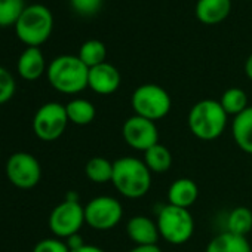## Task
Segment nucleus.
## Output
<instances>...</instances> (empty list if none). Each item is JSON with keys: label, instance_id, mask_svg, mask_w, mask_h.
<instances>
[{"label": "nucleus", "instance_id": "1", "mask_svg": "<svg viewBox=\"0 0 252 252\" xmlns=\"http://www.w3.org/2000/svg\"><path fill=\"white\" fill-rule=\"evenodd\" d=\"M111 184L126 199H140L152 187V172L144 160L125 156L113 162Z\"/></svg>", "mask_w": 252, "mask_h": 252}, {"label": "nucleus", "instance_id": "2", "mask_svg": "<svg viewBox=\"0 0 252 252\" xmlns=\"http://www.w3.org/2000/svg\"><path fill=\"white\" fill-rule=\"evenodd\" d=\"M89 68L77 55H60L51 61L46 70L49 85L65 95H74L88 88Z\"/></svg>", "mask_w": 252, "mask_h": 252}, {"label": "nucleus", "instance_id": "3", "mask_svg": "<svg viewBox=\"0 0 252 252\" xmlns=\"http://www.w3.org/2000/svg\"><path fill=\"white\" fill-rule=\"evenodd\" d=\"M227 113L220 101L202 99L196 102L187 116L190 132L202 141H214L220 138L227 126Z\"/></svg>", "mask_w": 252, "mask_h": 252}, {"label": "nucleus", "instance_id": "4", "mask_svg": "<svg viewBox=\"0 0 252 252\" xmlns=\"http://www.w3.org/2000/svg\"><path fill=\"white\" fill-rule=\"evenodd\" d=\"M14 29L17 37L27 48H40L52 34L54 15L45 5H29Z\"/></svg>", "mask_w": 252, "mask_h": 252}, {"label": "nucleus", "instance_id": "5", "mask_svg": "<svg viewBox=\"0 0 252 252\" xmlns=\"http://www.w3.org/2000/svg\"><path fill=\"white\" fill-rule=\"evenodd\" d=\"M159 234L171 245L187 243L194 233V220L189 209L166 203L158 212Z\"/></svg>", "mask_w": 252, "mask_h": 252}, {"label": "nucleus", "instance_id": "6", "mask_svg": "<svg viewBox=\"0 0 252 252\" xmlns=\"http://www.w3.org/2000/svg\"><path fill=\"white\" fill-rule=\"evenodd\" d=\"M131 105L137 116L158 122L169 114L172 101L166 89L155 83H146L132 92Z\"/></svg>", "mask_w": 252, "mask_h": 252}, {"label": "nucleus", "instance_id": "7", "mask_svg": "<svg viewBox=\"0 0 252 252\" xmlns=\"http://www.w3.org/2000/svg\"><path fill=\"white\" fill-rule=\"evenodd\" d=\"M65 105L60 102H46L37 108L33 117V131L42 141H55L67 129L68 125Z\"/></svg>", "mask_w": 252, "mask_h": 252}, {"label": "nucleus", "instance_id": "8", "mask_svg": "<svg viewBox=\"0 0 252 252\" xmlns=\"http://www.w3.org/2000/svg\"><path fill=\"white\" fill-rule=\"evenodd\" d=\"M49 230L58 239H68L77 234L85 224V206L79 200H63L58 203L48 220Z\"/></svg>", "mask_w": 252, "mask_h": 252}, {"label": "nucleus", "instance_id": "9", "mask_svg": "<svg viewBox=\"0 0 252 252\" xmlns=\"http://www.w3.org/2000/svg\"><path fill=\"white\" fill-rule=\"evenodd\" d=\"M123 217L122 203L111 196H96L85 206V222L98 231L114 228Z\"/></svg>", "mask_w": 252, "mask_h": 252}, {"label": "nucleus", "instance_id": "10", "mask_svg": "<svg viewBox=\"0 0 252 252\" xmlns=\"http://www.w3.org/2000/svg\"><path fill=\"white\" fill-rule=\"evenodd\" d=\"M8 180L21 190H30L36 187L42 178L40 162L27 152H17L9 156L6 162Z\"/></svg>", "mask_w": 252, "mask_h": 252}, {"label": "nucleus", "instance_id": "11", "mask_svg": "<svg viewBox=\"0 0 252 252\" xmlns=\"http://www.w3.org/2000/svg\"><path fill=\"white\" fill-rule=\"evenodd\" d=\"M122 135L125 143L137 152H147L159 143V129L156 122L141 116H131L122 126Z\"/></svg>", "mask_w": 252, "mask_h": 252}, {"label": "nucleus", "instance_id": "12", "mask_svg": "<svg viewBox=\"0 0 252 252\" xmlns=\"http://www.w3.org/2000/svg\"><path fill=\"white\" fill-rule=\"evenodd\" d=\"M122 83L120 71L110 63H102L89 68L88 74V88H91L98 95H111L114 94Z\"/></svg>", "mask_w": 252, "mask_h": 252}, {"label": "nucleus", "instance_id": "13", "mask_svg": "<svg viewBox=\"0 0 252 252\" xmlns=\"http://www.w3.org/2000/svg\"><path fill=\"white\" fill-rule=\"evenodd\" d=\"M126 234L135 243V246L158 245V240L160 239L156 221L144 215H135L128 221Z\"/></svg>", "mask_w": 252, "mask_h": 252}, {"label": "nucleus", "instance_id": "14", "mask_svg": "<svg viewBox=\"0 0 252 252\" xmlns=\"http://www.w3.org/2000/svg\"><path fill=\"white\" fill-rule=\"evenodd\" d=\"M17 70H18V74L27 82H34L40 79L43 73H46L48 70V65H46V61L40 48H26L18 58Z\"/></svg>", "mask_w": 252, "mask_h": 252}, {"label": "nucleus", "instance_id": "15", "mask_svg": "<svg viewBox=\"0 0 252 252\" xmlns=\"http://www.w3.org/2000/svg\"><path fill=\"white\" fill-rule=\"evenodd\" d=\"M196 18L205 26H215L227 20L231 12V0H197Z\"/></svg>", "mask_w": 252, "mask_h": 252}, {"label": "nucleus", "instance_id": "16", "mask_svg": "<svg viewBox=\"0 0 252 252\" xmlns=\"http://www.w3.org/2000/svg\"><path fill=\"white\" fill-rule=\"evenodd\" d=\"M199 197L197 184L190 178H178L168 189V202L169 205L189 209L194 205Z\"/></svg>", "mask_w": 252, "mask_h": 252}, {"label": "nucleus", "instance_id": "17", "mask_svg": "<svg viewBox=\"0 0 252 252\" xmlns=\"http://www.w3.org/2000/svg\"><path fill=\"white\" fill-rule=\"evenodd\" d=\"M231 137L243 153L252 155V105L234 116L231 122Z\"/></svg>", "mask_w": 252, "mask_h": 252}, {"label": "nucleus", "instance_id": "18", "mask_svg": "<svg viewBox=\"0 0 252 252\" xmlns=\"http://www.w3.org/2000/svg\"><path fill=\"white\" fill-rule=\"evenodd\" d=\"M205 252H252V249L245 236L233 234L225 230L211 239Z\"/></svg>", "mask_w": 252, "mask_h": 252}, {"label": "nucleus", "instance_id": "19", "mask_svg": "<svg viewBox=\"0 0 252 252\" xmlns=\"http://www.w3.org/2000/svg\"><path fill=\"white\" fill-rule=\"evenodd\" d=\"M67 117L70 123H74L77 126H86L89 123L94 122L95 116H96V110L95 105L85 99V98H74L71 99L67 105Z\"/></svg>", "mask_w": 252, "mask_h": 252}, {"label": "nucleus", "instance_id": "20", "mask_svg": "<svg viewBox=\"0 0 252 252\" xmlns=\"http://www.w3.org/2000/svg\"><path fill=\"white\" fill-rule=\"evenodd\" d=\"M144 163L152 174L168 172L172 166V153L163 144H156L144 152Z\"/></svg>", "mask_w": 252, "mask_h": 252}, {"label": "nucleus", "instance_id": "21", "mask_svg": "<svg viewBox=\"0 0 252 252\" xmlns=\"http://www.w3.org/2000/svg\"><path fill=\"white\" fill-rule=\"evenodd\" d=\"M85 174L89 181L95 184L111 183L113 177V162L102 156H95L89 159L85 165Z\"/></svg>", "mask_w": 252, "mask_h": 252}, {"label": "nucleus", "instance_id": "22", "mask_svg": "<svg viewBox=\"0 0 252 252\" xmlns=\"http://www.w3.org/2000/svg\"><path fill=\"white\" fill-rule=\"evenodd\" d=\"M252 230V211L246 206H237L227 215V231L245 236Z\"/></svg>", "mask_w": 252, "mask_h": 252}, {"label": "nucleus", "instance_id": "23", "mask_svg": "<svg viewBox=\"0 0 252 252\" xmlns=\"http://www.w3.org/2000/svg\"><path fill=\"white\" fill-rule=\"evenodd\" d=\"M80 61L88 67V68H92L95 65H99L102 63H105V58H107V48L105 45L101 42V40H96V39H91V40H86L80 49H79V55Z\"/></svg>", "mask_w": 252, "mask_h": 252}, {"label": "nucleus", "instance_id": "24", "mask_svg": "<svg viewBox=\"0 0 252 252\" xmlns=\"http://www.w3.org/2000/svg\"><path fill=\"white\" fill-rule=\"evenodd\" d=\"M220 104L222 110L227 113V116H237L249 107L248 95L240 88H228L227 91H224Z\"/></svg>", "mask_w": 252, "mask_h": 252}, {"label": "nucleus", "instance_id": "25", "mask_svg": "<svg viewBox=\"0 0 252 252\" xmlns=\"http://www.w3.org/2000/svg\"><path fill=\"white\" fill-rule=\"evenodd\" d=\"M26 6L24 0H0V27H15Z\"/></svg>", "mask_w": 252, "mask_h": 252}, {"label": "nucleus", "instance_id": "26", "mask_svg": "<svg viewBox=\"0 0 252 252\" xmlns=\"http://www.w3.org/2000/svg\"><path fill=\"white\" fill-rule=\"evenodd\" d=\"M15 89H17V83L12 73L0 65V105L8 102L14 96Z\"/></svg>", "mask_w": 252, "mask_h": 252}, {"label": "nucleus", "instance_id": "27", "mask_svg": "<svg viewBox=\"0 0 252 252\" xmlns=\"http://www.w3.org/2000/svg\"><path fill=\"white\" fill-rule=\"evenodd\" d=\"M70 5L76 14L83 17H91L101 9L102 0H70Z\"/></svg>", "mask_w": 252, "mask_h": 252}, {"label": "nucleus", "instance_id": "28", "mask_svg": "<svg viewBox=\"0 0 252 252\" xmlns=\"http://www.w3.org/2000/svg\"><path fill=\"white\" fill-rule=\"evenodd\" d=\"M33 252H70V248L67 246L65 240L51 237L37 242L36 246L33 248Z\"/></svg>", "mask_w": 252, "mask_h": 252}, {"label": "nucleus", "instance_id": "29", "mask_svg": "<svg viewBox=\"0 0 252 252\" xmlns=\"http://www.w3.org/2000/svg\"><path fill=\"white\" fill-rule=\"evenodd\" d=\"M65 243H67V246L70 248V251H74V249H77V248H80V246L85 245V242L82 240V237L79 236V233L70 236L68 239H65Z\"/></svg>", "mask_w": 252, "mask_h": 252}, {"label": "nucleus", "instance_id": "30", "mask_svg": "<svg viewBox=\"0 0 252 252\" xmlns=\"http://www.w3.org/2000/svg\"><path fill=\"white\" fill-rule=\"evenodd\" d=\"M128 252H162L158 245H146V246H134Z\"/></svg>", "mask_w": 252, "mask_h": 252}, {"label": "nucleus", "instance_id": "31", "mask_svg": "<svg viewBox=\"0 0 252 252\" xmlns=\"http://www.w3.org/2000/svg\"><path fill=\"white\" fill-rule=\"evenodd\" d=\"M70 252H105V251L98 248V246H95V245H86L85 243L83 246H80V248H77L74 251H70Z\"/></svg>", "mask_w": 252, "mask_h": 252}, {"label": "nucleus", "instance_id": "32", "mask_svg": "<svg viewBox=\"0 0 252 252\" xmlns=\"http://www.w3.org/2000/svg\"><path fill=\"white\" fill-rule=\"evenodd\" d=\"M245 74L249 80H252V54L245 61Z\"/></svg>", "mask_w": 252, "mask_h": 252}]
</instances>
